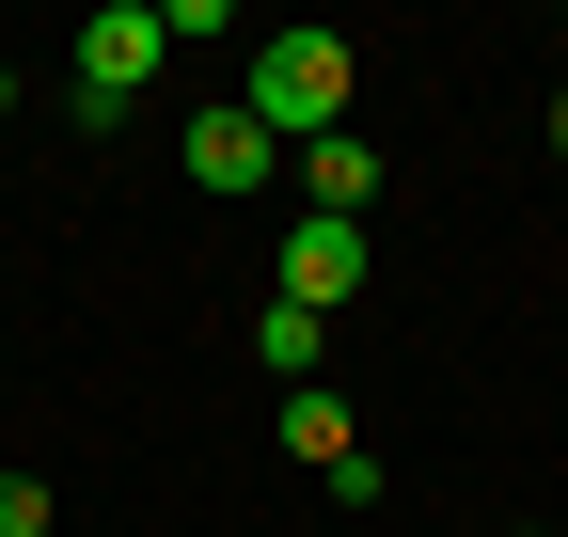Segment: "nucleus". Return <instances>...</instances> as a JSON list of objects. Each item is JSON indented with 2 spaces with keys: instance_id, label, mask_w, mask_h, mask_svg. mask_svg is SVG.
<instances>
[{
  "instance_id": "5",
  "label": "nucleus",
  "mask_w": 568,
  "mask_h": 537,
  "mask_svg": "<svg viewBox=\"0 0 568 537\" xmlns=\"http://www.w3.org/2000/svg\"><path fill=\"white\" fill-rule=\"evenodd\" d=\"M347 285H364V222H301V237H284V285H268V301H301V316H332Z\"/></svg>"
},
{
  "instance_id": "7",
  "label": "nucleus",
  "mask_w": 568,
  "mask_h": 537,
  "mask_svg": "<svg viewBox=\"0 0 568 537\" xmlns=\"http://www.w3.org/2000/svg\"><path fill=\"white\" fill-rule=\"evenodd\" d=\"M253 364L301 395V379H316V316H301V301H268V316H253Z\"/></svg>"
},
{
  "instance_id": "9",
  "label": "nucleus",
  "mask_w": 568,
  "mask_h": 537,
  "mask_svg": "<svg viewBox=\"0 0 568 537\" xmlns=\"http://www.w3.org/2000/svg\"><path fill=\"white\" fill-rule=\"evenodd\" d=\"M552 159H568V95H552Z\"/></svg>"
},
{
  "instance_id": "8",
  "label": "nucleus",
  "mask_w": 568,
  "mask_h": 537,
  "mask_svg": "<svg viewBox=\"0 0 568 537\" xmlns=\"http://www.w3.org/2000/svg\"><path fill=\"white\" fill-rule=\"evenodd\" d=\"M0 537H48V475H0Z\"/></svg>"
},
{
  "instance_id": "6",
  "label": "nucleus",
  "mask_w": 568,
  "mask_h": 537,
  "mask_svg": "<svg viewBox=\"0 0 568 537\" xmlns=\"http://www.w3.org/2000/svg\"><path fill=\"white\" fill-rule=\"evenodd\" d=\"M284 443H301L316 475H347V458H364V427H347V395H332V379H301V395H284Z\"/></svg>"
},
{
  "instance_id": "4",
  "label": "nucleus",
  "mask_w": 568,
  "mask_h": 537,
  "mask_svg": "<svg viewBox=\"0 0 568 537\" xmlns=\"http://www.w3.org/2000/svg\"><path fill=\"white\" fill-rule=\"evenodd\" d=\"M284 174H301V222H364V206H379V190H395V159L364 143V126H332V143H301V159H284Z\"/></svg>"
},
{
  "instance_id": "11",
  "label": "nucleus",
  "mask_w": 568,
  "mask_h": 537,
  "mask_svg": "<svg viewBox=\"0 0 568 537\" xmlns=\"http://www.w3.org/2000/svg\"><path fill=\"white\" fill-rule=\"evenodd\" d=\"M521 537H537V521H521Z\"/></svg>"
},
{
  "instance_id": "1",
  "label": "nucleus",
  "mask_w": 568,
  "mask_h": 537,
  "mask_svg": "<svg viewBox=\"0 0 568 537\" xmlns=\"http://www.w3.org/2000/svg\"><path fill=\"white\" fill-rule=\"evenodd\" d=\"M237 111L268 126L284 159L332 143V126H347V32H268V48H253V80H237Z\"/></svg>"
},
{
  "instance_id": "10",
  "label": "nucleus",
  "mask_w": 568,
  "mask_h": 537,
  "mask_svg": "<svg viewBox=\"0 0 568 537\" xmlns=\"http://www.w3.org/2000/svg\"><path fill=\"white\" fill-rule=\"evenodd\" d=\"M0 111H17V63H0Z\"/></svg>"
},
{
  "instance_id": "2",
  "label": "nucleus",
  "mask_w": 568,
  "mask_h": 537,
  "mask_svg": "<svg viewBox=\"0 0 568 537\" xmlns=\"http://www.w3.org/2000/svg\"><path fill=\"white\" fill-rule=\"evenodd\" d=\"M159 48H174L159 0H95V17H80V95H95V111H126L142 80H159Z\"/></svg>"
},
{
  "instance_id": "3",
  "label": "nucleus",
  "mask_w": 568,
  "mask_h": 537,
  "mask_svg": "<svg viewBox=\"0 0 568 537\" xmlns=\"http://www.w3.org/2000/svg\"><path fill=\"white\" fill-rule=\"evenodd\" d=\"M174 174H190V190H222V206H237V190H268V174H284V143H268V126H253L237 95H222V111H190Z\"/></svg>"
}]
</instances>
